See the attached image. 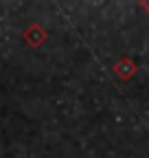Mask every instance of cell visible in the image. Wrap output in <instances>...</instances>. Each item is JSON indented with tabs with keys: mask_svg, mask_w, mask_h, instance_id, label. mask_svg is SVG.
<instances>
[{
	"mask_svg": "<svg viewBox=\"0 0 149 158\" xmlns=\"http://www.w3.org/2000/svg\"><path fill=\"white\" fill-rule=\"evenodd\" d=\"M114 70H116V75H121L123 79H129V77L134 75V70H136V68H134V64L129 62V59H123L121 64H116V66H114Z\"/></svg>",
	"mask_w": 149,
	"mask_h": 158,
	"instance_id": "obj_2",
	"label": "cell"
},
{
	"mask_svg": "<svg viewBox=\"0 0 149 158\" xmlns=\"http://www.w3.org/2000/svg\"><path fill=\"white\" fill-rule=\"evenodd\" d=\"M46 40V31L40 27V24H31L26 31H24V42L31 44V46H40Z\"/></svg>",
	"mask_w": 149,
	"mask_h": 158,
	"instance_id": "obj_1",
	"label": "cell"
}]
</instances>
